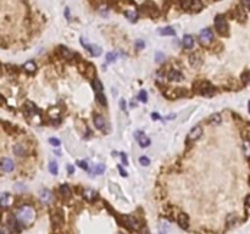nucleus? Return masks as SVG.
Here are the masks:
<instances>
[{
  "instance_id": "7ed1b4c3",
  "label": "nucleus",
  "mask_w": 250,
  "mask_h": 234,
  "mask_svg": "<svg viewBox=\"0 0 250 234\" xmlns=\"http://www.w3.org/2000/svg\"><path fill=\"white\" fill-rule=\"evenodd\" d=\"M194 90L203 95H211L214 91V88L207 82H199V83L194 84Z\"/></svg>"
},
{
  "instance_id": "f257e3e1",
  "label": "nucleus",
  "mask_w": 250,
  "mask_h": 234,
  "mask_svg": "<svg viewBox=\"0 0 250 234\" xmlns=\"http://www.w3.org/2000/svg\"><path fill=\"white\" fill-rule=\"evenodd\" d=\"M16 220L23 226H29L34 222L35 220V211L32 206H22L20 209H17L16 215H15Z\"/></svg>"
},
{
  "instance_id": "4be33fe9",
  "label": "nucleus",
  "mask_w": 250,
  "mask_h": 234,
  "mask_svg": "<svg viewBox=\"0 0 250 234\" xmlns=\"http://www.w3.org/2000/svg\"><path fill=\"white\" fill-rule=\"evenodd\" d=\"M60 193H61V195H62L65 199H70V198H71V189H70V187L66 185V184H62V185L60 187Z\"/></svg>"
},
{
  "instance_id": "412c9836",
  "label": "nucleus",
  "mask_w": 250,
  "mask_h": 234,
  "mask_svg": "<svg viewBox=\"0 0 250 234\" xmlns=\"http://www.w3.org/2000/svg\"><path fill=\"white\" fill-rule=\"evenodd\" d=\"M23 109H24V111H26V113L27 115H33V113H35L37 112V109H35V106H34V104H32V102H26L24 104V106H23Z\"/></svg>"
},
{
  "instance_id": "473e14b6",
  "label": "nucleus",
  "mask_w": 250,
  "mask_h": 234,
  "mask_svg": "<svg viewBox=\"0 0 250 234\" xmlns=\"http://www.w3.org/2000/svg\"><path fill=\"white\" fill-rule=\"evenodd\" d=\"M116 59H117V55H116L115 53H107V55H106V62H107V64L114 62Z\"/></svg>"
},
{
  "instance_id": "cd10ccee",
  "label": "nucleus",
  "mask_w": 250,
  "mask_h": 234,
  "mask_svg": "<svg viewBox=\"0 0 250 234\" xmlns=\"http://www.w3.org/2000/svg\"><path fill=\"white\" fill-rule=\"evenodd\" d=\"M93 86H94V88H95V90H96L98 93H102V82H100L98 78H95V79H94V82H93Z\"/></svg>"
},
{
  "instance_id": "3c124183",
  "label": "nucleus",
  "mask_w": 250,
  "mask_h": 234,
  "mask_svg": "<svg viewBox=\"0 0 250 234\" xmlns=\"http://www.w3.org/2000/svg\"><path fill=\"white\" fill-rule=\"evenodd\" d=\"M248 111H249V113H250V101L248 102Z\"/></svg>"
},
{
  "instance_id": "a18cd8bd",
  "label": "nucleus",
  "mask_w": 250,
  "mask_h": 234,
  "mask_svg": "<svg viewBox=\"0 0 250 234\" xmlns=\"http://www.w3.org/2000/svg\"><path fill=\"white\" fill-rule=\"evenodd\" d=\"M121 159H122V162H123L125 165H128V160H127V157H126L125 153H121Z\"/></svg>"
},
{
  "instance_id": "9b49d317",
  "label": "nucleus",
  "mask_w": 250,
  "mask_h": 234,
  "mask_svg": "<svg viewBox=\"0 0 250 234\" xmlns=\"http://www.w3.org/2000/svg\"><path fill=\"white\" fill-rule=\"evenodd\" d=\"M123 221H125V226L128 227L129 229H138V222L136 218L127 216V217H123Z\"/></svg>"
},
{
  "instance_id": "2f4dec72",
  "label": "nucleus",
  "mask_w": 250,
  "mask_h": 234,
  "mask_svg": "<svg viewBox=\"0 0 250 234\" xmlns=\"http://www.w3.org/2000/svg\"><path fill=\"white\" fill-rule=\"evenodd\" d=\"M138 98H139V100L142 101V102H147V100H148V94H147V91H145V90H140Z\"/></svg>"
},
{
  "instance_id": "393cba45",
  "label": "nucleus",
  "mask_w": 250,
  "mask_h": 234,
  "mask_svg": "<svg viewBox=\"0 0 250 234\" xmlns=\"http://www.w3.org/2000/svg\"><path fill=\"white\" fill-rule=\"evenodd\" d=\"M159 33L161 35H176V31L172 27H165V28H160Z\"/></svg>"
},
{
  "instance_id": "8fccbe9b",
  "label": "nucleus",
  "mask_w": 250,
  "mask_h": 234,
  "mask_svg": "<svg viewBox=\"0 0 250 234\" xmlns=\"http://www.w3.org/2000/svg\"><path fill=\"white\" fill-rule=\"evenodd\" d=\"M65 16H66V18H70V11H68V9H65Z\"/></svg>"
},
{
  "instance_id": "b1692460",
  "label": "nucleus",
  "mask_w": 250,
  "mask_h": 234,
  "mask_svg": "<svg viewBox=\"0 0 250 234\" xmlns=\"http://www.w3.org/2000/svg\"><path fill=\"white\" fill-rule=\"evenodd\" d=\"M87 46V49L91 51V54L93 56H99L102 54V49H100V46H98V45H86Z\"/></svg>"
},
{
  "instance_id": "49530a36",
  "label": "nucleus",
  "mask_w": 250,
  "mask_h": 234,
  "mask_svg": "<svg viewBox=\"0 0 250 234\" xmlns=\"http://www.w3.org/2000/svg\"><path fill=\"white\" fill-rule=\"evenodd\" d=\"M67 172L70 173V174H72V173L75 172V168H73V166H72V165H68V166H67Z\"/></svg>"
},
{
  "instance_id": "f8f14e48",
  "label": "nucleus",
  "mask_w": 250,
  "mask_h": 234,
  "mask_svg": "<svg viewBox=\"0 0 250 234\" xmlns=\"http://www.w3.org/2000/svg\"><path fill=\"white\" fill-rule=\"evenodd\" d=\"M178 224H180V227L183 228V229H185V228H188V224H189V217H188V215H185V213H180L178 215Z\"/></svg>"
},
{
  "instance_id": "6ab92c4d",
  "label": "nucleus",
  "mask_w": 250,
  "mask_h": 234,
  "mask_svg": "<svg viewBox=\"0 0 250 234\" xmlns=\"http://www.w3.org/2000/svg\"><path fill=\"white\" fill-rule=\"evenodd\" d=\"M94 126L98 128V129H102L105 127V121L100 115H95L94 116Z\"/></svg>"
},
{
  "instance_id": "ea45409f",
  "label": "nucleus",
  "mask_w": 250,
  "mask_h": 234,
  "mask_svg": "<svg viewBox=\"0 0 250 234\" xmlns=\"http://www.w3.org/2000/svg\"><path fill=\"white\" fill-rule=\"evenodd\" d=\"M49 143L51 145H54V146H59V145H60V140L56 139V138H50V139H49Z\"/></svg>"
},
{
  "instance_id": "72a5a7b5",
  "label": "nucleus",
  "mask_w": 250,
  "mask_h": 234,
  "mask_svg": "<svg viewBox=\"0 0 250 234\" xmlns=\"http://www.w3.org/2000/svg\"><path fill=\"white\" fill-rule=\"evenodd\" d=\"M104 171H105V166H104L102 164H100V165H96V166L94 167V172H95V173H98V174H102V173H104Z\"/></svg>"
},
{
  "instance_id": "ddd939ff",
  "label": "nucleus",
  "mask_w": 250,
  "mask_h": 234,
  "mask_svg": "<svg viewBox=\"0 0 250 234\" xmlns=\"http://www.w3.org/2000/svg\"><path fill=\"white\" fill-rule=\"evenodd\" d=\"M39 199L43 201L44 204H49L51 199H53V196H51V193L49 191L48 189H43L40 190V193H39Z\"/></svg>"
},
{
  "instance_id": "864d4df0",
  "label": "nucleus",
  "mask_w": 250,
  "mask_h": 234,
  "mask_svg": "<svg viewBox=\"0 0 250 234\" xmlns=\"http://www.w3.org/2000/svg\"><path fill=\"white\" fill-rule=\"evenodd\" d=\"M217 1H218V0H217Z\"/></svg>"
},
{
  "instance_id": "f3484780",
  "label": "nucleus",
  "mask_w": 250,
  "mask_h": 234,
  "mask_svg": "<svg viewBox=\"0 0 250 234\" xmlns=\"http://www.w3.org/2000/svg\"><path fill=\"white\" fill-rule=\"evenodd\" d=\"M203 1L201 0H190V9L195 12H199L201 9H203Z\"/></svg>"
},
{
  "instance_id": "5701e85b",
  "label": "nucleus",
  "mask_w": 250,
  "mask_h": 234,
  "mask_svg": "<svg viewBox=\"0 0 250 234\" xmlns=\"http://www.w3.org/2000/svg\"><path fill=\"white\" fill-rule=\"evenodd\" d=\"M0 204L3 206V209L8 207V205L10 204V195L8 193H3L1 196H0Z\"/></svg>"
},
{
  "instance_id": "4468645a",
  "label": "nucleus",
  "mask_w": 250,
  "mask_h": 234,
  "mask_svg": "<svg viewBox=\"0 0 250 234\" xmlns=\"http://www.w3.org/2000/svg\"><path fill=\"white\" fill-rule=\"evenodd\" d=\"M169 79L171 82H181V81H183V75L180 71L173 70L169 73Z\"/></svg>"
},
{
  "instance_id": "c756f323",
  "label": "nucleus",
  "mask_w": 250,
  "mask_h": 234,
  "mask_svg": "<svg viewBox=\"0 0 250 234\" xmlns=\"http://www.w3.org/2000/svg\"><path fill=\"white\" fill-rule=\"evenodd\" d=\"M49 172L53 174H57V165L55 161H51L49 164Z\"/></svg>"
},
{
  "instance_id": "de8ad7c7",
  "label": "nucleus",
  "mask_w": 250,
  "mask_h": 234,
  "mask_svg": "<svg viewBox=\"0 0 250 234\" xmlns=\"http://www.w3.org/2000/svg\"><path fill=\"white\" fill-rule=\"evenodd\" d=\"M151 117H153V120H160V115L159 113H151Z\"/></svg>"
},
{
  "instance_id": "9d476101",
  "label": "nucleus",
  "mask_w": 250,
  "mask_h": 234,
  "mask_svg": "<svg viewBox=\"0 0 250 234\" xmlns=\"http://www.w3.org/2000/svg\"><path fill=\"white\" fill-rule=\"evenodd\" d=\"M189 64L194 68H199V67L201 66V64H203V60H201V57L198 55V54H192V55L189 56Z\"/></svg>"
},
{
  "instance_id": "dca6fc26",
  "label": "nucleus",
  "mask_w": 250,
  "mask_h": 234,
  "mask_svg": "<svg viewBox=\"0 0 250 234\" xmlns=\"http://www.w3.org/2000/svg\"><path fill=\"white\" fill-rule=\"evenodd\" d=\"M96 193L94 191L93 189H86L83 191V196H84V199L88 201H93L96 199Z\"/></svg>"
},
{
  "instance_id": "1a4fd4ad",
  "label": "nucleus",
  "mask_w": 250,
  "mask_h": 234,
  "mask_svg": "<svg viewBox=\"0 0 250 234\" xmlns=\"http://www.w3.org/2000/svg\"><path fill=\"white\" fill-rule=\"evenodd\" d=\"M201 133H203V128L200 126H195L193 129L189 132L188 134V140H196L201 137Z\"/></svg>"
},
{
  "instance_id": "4c0bfd02",
  "label": "nucleus",
  "mask_w": 250,
  "mask_h": 234,
  "mask_svg": "<svg viewBox=\"0 0 250 234\" xmlns=\"http://www.w3.org/2000/svg\"><path fill=\"white\" fill-rule=\"evenodd\" d=\"M178 3L181 4V6H182L183 9H187L188 6H190V3L188 0H178Z\"/></svg>"
},
{
  "instance_id": "7c9ffc66",
  "label": "nucleus",
  "mask_w": 250,
  "mask_h": 234,
  "mask_svg": "<svg viewBox=\"0 0 250 234\" xmlns=\"http://www.w3.org/2000/svg\"><path fill=\"white\" fill-rule=\"evenodd\" d=\"M243 150L245 153V155L249 157L250 156V140H245L243 144Z\"/></svg>"
},
{
  "instance_id": "a878e982",
  "label": "nucleus",
  "mask_w": 250,
  "mask_h": 234,
  "mask_svg": "<svg viewBox=\"0 0 250 234\" xmlns=\"http://www.w3.org/2000/svg\"><path fill=\"white\" fill-rule=\"evenodd\" d=\"M22 68L24 70V71H26V72L33 73L34 71H35V68H37V66H35V64H34L33 61H28V62H26V64L23 65Z\"/></svg>"
},
{
  "instance_id": "37998d69",
  "label": "nucleus",
  "mask_w": 250,
  "mask_h": 234,
  "mask_svg": "<svg viewBox=\"0 0 250 234\" xmlns=\"http://www.w3.org/2000/svg\"><path fill=\"white\" fill-rule=\"evenodd\" d=\"M77 165H78L81 168H83V169H88V165H87L84 161H77Z\"/></svg>"
},
{
  "instance_id": "c85d7f7f",
  "label": "nucleus",
  "mask_w": 250,
  "mask_h": 234,
  "mask_svg": "<svg viewBox=\"0 0 250 234\" xmlns=\"http://www.w3.org/2000/svg\"><path fill=\"white\" fill-rule=\"evenodd\" d=\"M96 100H98L99 104H102V106H106V98H105V95L102 93H98L96 94Z\"/></svg>"
},
{
  "instance_id": "20e7f679",
  "label": "nucleus",
  "mask_w": 250,
  "mask_h": 234,
  "mask_svg": "<svg viewBox=\"0 0 250 234\" xmlns=\"http://www.w3.org/2000/svg\"><path fill=\"white\" fill-rule=\"evenodd\" d=\"M50 218H51V222L54 226H62L64 221H65L64 212L61 209H54L50 213Z\"/></svg>"
},
{
  "instance_id": "a211bd4d",
  "label": "nucleus",
  "mask_w": 250,
  "mask_h": 234,
  "mask_svg": "<svg viewBox=\"0 0 250 234\" xmlns=\"http://www.w3.org/2000/svg\"><path fill=\"white\" fill-rule=\"evenodd\" d=\"M183 45L187 48V49H192L194 45V39L190 34H185L183 37Z\"/></svg>"
},
{
  "instance_id": "603ef678",
  "label": "nucleus",
  "mask_w": 250,
  "mask_h": 234,
  "mask_svg": "<svg viewBox=\"0 0 250 234\" xmlns=\"http://www.w3.org/2000/svg\"><path fill=\"white\" fill-rule=\"evenodd\" d=\"M160 234H164V233H160Z\"/></svg>"
},
{
  "instance_id": "0eeeda50",
  "label": "nucleus",
  "mask_w": 250,
  "mask_h": 234,
  "mask_svg": "<svg viewBox=\"0 0 250 234\" xmlns=\"http://www.w3.org/2000/svg\"><path fill=\"white\" fill-rule=\"evenodd\" d=\"M167 96H170L171 99H174V98H180V96H183L187 94V90L182 89V88H172V89L167 90L165 93Z\"/></svg>"
},
{
  "instance_id": "2eb2a0df",
  "label": "nucleus",
  "mask_w": 250,
  "mask_h": 234,
  "mask_svg": "<svg viewBox=\"0 0 250 234\" xmlns=\"http://www.w3.org/2000/svg\"><path fill=\"white\" fill-rule=\"evenodd\" d=\"M125 16L131 21V22H136L138 20V13L134 9H127L125 10Z\"/></svg>"
},
{
  "instance_id": "aec40b11",
  "label": "nucleus",
  "mask_w": 250,
  "mask_h": 234,
  "mask_svg": "<svg viewBox=\"0 0 250 234\" xmlns=\"http://www.w3.org/2000/svg\"><path fill=\"white\" fill-rule=\"evenodd\" d=\"M60 53H61V56L64 59H67V60L72 59V56H75V53H72L71 50H68L65 46H60Z\"/></svg>"
},
{
  "instance_id": "a19ab883",
  "label": "nucleus",
  "mask_w": 250,
  "mask_h": 234,
  "mask_svg": "<svg viewBox=\"0 0 250 234\" xmlns=\"http://www.w3.org/2000/svg\"><path fill=\"white\" fill-rule=\"evenodd\" d=\"M136 48L137 49H143L144 48V42L142 39H138L136 42Z\"/></svg>"
},
{
  "instance_id": "f704fd0d",
  "label": "nucleus",
  "mask_w": 250,
  "mask_h": 234,
  "mask_svg": "<svg viewBox=\"0 0 250 234\" xmlns=\"http://www.w3.org/2000/svg\"><path fill=\"white\" fill-rule=\"evenodd\" d=\"M139 162H140L142 166H149V165H150V160H149L147 156H142V157L139 159Z\"/></svg>"
},
{
  "instance_id": "423d86ee",
  "label": "nucleus",
  "mask_w": 250,
  "mask_h": 234,
  "mask_svg": "<svg viewBox=\"0 0 250 234\" xmlns=\"http://www.w3.org/2000/svg\"><path fill=\"white\" fill-rule=\"evenodd\" d=\"M134 135H136L137 142H138V144H139L140 148H147V146L150 145V139H149L148 137L143 133V132L138 131V132H136Z\"/></svg>"
},
{
  "instance_id": "39448f33",
  "label": "nucleus",
  "mask_w": 250,
  "mask_h": 234,
  "mask_svg": "<svg viewBox=\"0 0 250 234\" xmlns=\"http://www.w3.org/2000/svg\"><path fill=\"white\" fill-rule=\"evenodd\" d=\"M212 38H214V34H212V31L209 29V28H205L203 29L200 34H199V42L201 45H209L211 42H212Z\"/></svg>"
},
{
  "instance_id": "c9c22d12",
  "label": "nucleus",
  "mask_w": 250,
  "mask_h": 234,
  "mask_svg": "<svg viewBox=\"0 0 250 234\" xmlns=\"http://www.w3.org/2000/svg\"><path fill=\"white\" fill-rule=\"evenodd\" d=\"M210 121L212 123H216L217 124V123L221 122V116H220L218 113H215V115H212V116L210 117Z\"/></svg>"
},
{
  "instance_id": "79ce46f5",
  "label": "nucleus",
  "mask_w": 250,
  "mask_h": 234,
  "mask_svg": "<svg viewBox=\"0 0 250 234\" xmlns=\"http://www.w3.org/2000/svg\"><path fill=\"white\" fill-rule=\"evenodd\" d=\"M117 169L120 171V173H121V176H122V177H127V176H128V174H127V172H126L125 169L122 168V166H121V165H117Z\"/></svg>"
},
{
  "instance_id": "58836bf2",
  "label": "nucleus",
  "mask_w": 250,
  "mask_h": 234,
  "mask_svg": "<svg viewBox=\"0 0 250 234\" xmlns=\"http://www.w3.org/2000/svg\"><path fill=\"white\" fill-rule=\"evenodd\" d=\"M155 57H156V62H162L164 59H165V55H164L162 53H156Z\"/></svg>"
},
{
  "instance_id": "c03bdc74",
  "label": "nucleus",
  "mask_w": 250,
  "mask_h": 234,
  "mask_svg": "<svg viewBox=\"0 0 250 234\" xmlns=\"http://www.w3.org/2000/svg\"><path fill=\"white\" fill-rule=\"evenodd\" d=\"M242 4L244 5V8L250 10V0H242Z\"/></svg>"
},
{
  "instance_id": "09e8293b",
  "label": "nucleus",
  "mask_w": 250,
  "mask_h": 234,
  "mask_svg": "<svg viewBox=\"0 0 250 234\" xmlns=\"http://www.w3.org/2000/svg\"><path fill=\"white\" fill-rule=\"evenodd\" d=\"M245 205L250 207V195H248V196H247V199H245Z\"/></svg>"
},
{
  "instance_id": "e433bc0d",
  "label": "nucleus",
  "mask_w": 250,
  "mask_h": 234,
  "mask_svg": "<svg viewBox=\"0 0 250 234\" xmlns=\"http://www.w3.org/2000/svg\"><path fill=\"white\" fill-rule=\"evenodd\" d=\"M242 78H243L244 83H250V71H247L245 73H243Z\"/></svg>"
},
{
  "instance_id": "6e6552de",
  "label": "nucleus",
  "mask_w": 250,
  "mask_h": 234,
  "mask_svg": "<svg viewBox=\"0 0 250 234\" xmlns=\"http://www.w3.org/2000/svg\"><path fill=\"white\" fill-rule=\"evenodd\" d=\"M15 168V165H13V161L8 159V157H3L1 159V169L4 172H12Z\"/></svg>"
},
{
  "instance_id": "bb28decb",
  "label": "nucleus",
  "mask_w": 250,
  "mask_h": 234,
  "mask_svg": "<svg viewBox=\"0 0 250 234\" xmlns=\"http://www.w3.org/2000/svg\"><path fill=\"white\" fill-rule=\"evenodd\" d=\"M13 153H15V155L17 156H23L24 155V149H23L22 145L17 144L13 146Z\"/></svg>"
},
{
  "instance_id": "f03ea898",
  "label": "nucleus",
  "mask_w": 250,
  "mask_h": 234,
  "mask_svg": "<svg viewBox=\"0 0 250 234\" xmlns=\"http://www.w3.org/2000/svg\"><path fill=\"white\" fill-rule=\"evenodd\" d=\"M215 28L221 35L228 34V24L223 15H217L215 17Z\"/></svg>"
}]
</instances>
